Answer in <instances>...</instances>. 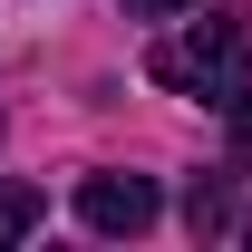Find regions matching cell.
I'll list each match as a JSON object with an SVG mask.
<instances>
[{
	"mask_svg": "<svg viewBox=\"0 0 252 252\" xmlns=\"http://www.w3.org/2000/svg\"><path fill=\"white\" fill-rule=\"evenodd\" d=\"M156 88H175V97H214V107H233L243 97V78H252V49H243V30L233 20H204V30H175V39H156Z\"/></svg>",
	"mask_w": 252,
	"mask_h": 252,
	"instance_id": "6da1fadb",
	"label": "cell"
},
{
	"mask_svg": "<svg viewBox=\"0 0 252 252\" xmlns=\"http://www.w3.org/2000/svg\"><path fill=\"white\" fill-rule=\"evenodd\" d=\"M136 20H175V10H194V0H126Z\"/></svg>",
	"mask_w": 252,
	"mask_h": 252,
	"instance_id": "8992f818",
	"label": "cell"
},
{
	"mask_svg": "<svg viewBox=\"0 0 252 252\" xmlns=\"http://www.w3.org/2000/svg\"><path fill=\"white\" fill-rule=\"evenodd\" d=\"M78 214H88V233H146L156 223V185L146 175H88L78 185Z\"/></svg>",
	"mask_w": 252,
	"mask_h": 252,
	"instance_id": "7a4b0ae2",
	"label": "cell"
},
{
	"mask_svg": "<svg viewBox=\"0 0 252 252\" xmlns=\"http://www.w3.org/2000/svg\"><path fill=\"white\" fill-rule=\"evenodd\" d=\"M233 165H252V88L233 97Z\"/></svg>",
	"mask_w": 252,
	"mask_h": 252,
	"instance_id": "5b68a950",
	"label": "cell"
},
{
	"mask_svg": "<svg viewBox=\"0 0 252 252\" xmlns=\"http://www.w3.org/2000/svg\"><path fill=\"white\" fill-rule=\"evenodd\" d=\"M185 223H194V233H223V223H233L223 185H194V194H185Z\"/></svg>",
	"mask_w": 252,
	"mask_h": 252,
	"instance_id": "277c9868",
	"label": "cell"
},
{
	"mask_svg": "<svg viewBox=\"0 0 252 252\" xmlns=\"http://www.w3.org/2000/svg\"><path fill=\"white\" fill-rule=\"evenodd\" d=\"M39 214H49V204H39L30 185H0V243H20V233H39Z\"/></svg>",
	"mask_w": 252,
	"mask_h": 252,
	"instance_id": "3957f363",
	"label": "cell"
},
{
	"mask_svg": "<svg viewBox=\"0 0 252 252\" xmlns=\"http://www.w3.org/2000/svg\"><path fill=\"white\" fill-rule=\"evenodd\" d=\"M243 243H252V223H243Z\"/></svg>",
	"mask_w": 252,
	"mask_h": 252,
	"instance_id": "52a82bcc",
	"label": "cell"
}]
</instances>
